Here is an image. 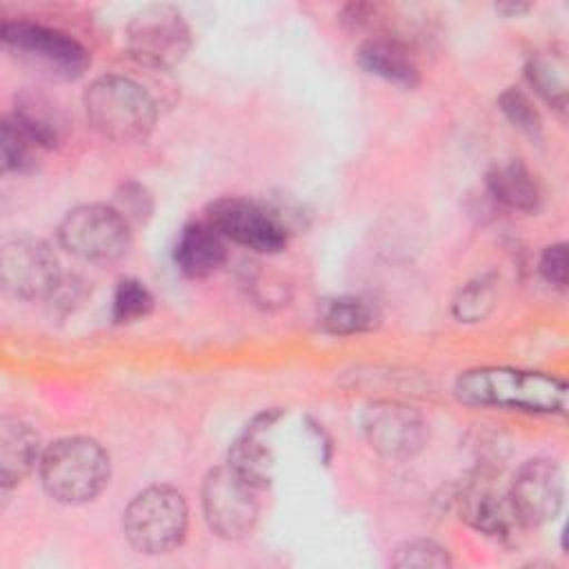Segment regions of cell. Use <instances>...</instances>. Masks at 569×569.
<instances>
[{"label": "cell", "mask_w": 569, "mask_h": 569, "mask_svg": "<svg viewBox=\"0 0 569 569\" xmlns=\"http://www.w3.org/2000/svg\"><path fill=\"white\" fill-rule=\"evenodd\" d=\"M458 400L473 407L516 409L527 413H562L567 385L542 371L511 367H478L456 378Z\"/></svg>", "instance_id": "6da1fadb"}, {"label": "cell", "mask_w": 569, "mask_h": 569, "mask_svg": "<svg viewBox=\"0 0 569 569\" xmlns=\"http://www.w3.org/2000/svg\"><path fill=\"white\" fill-rule=\"evenodd\" d=\"M89 124L107 140L131 144L151 136L158 109L149 91L118 73L96 78L82 96Z\"/></svg>", "instance_id": "7a4b0ae2"}, {"label": "cell", "mask_w": 569, "mask_h": 569, "mask_svg": "<svg viewBox=\"0 0 569 569\" xmlns=\"http://www.w3.org/2000/svg\"><path fill=\"white\" fill-rule=\"evenodd\" d=\"M38 471L49 498L62 505H84L107 487L111 462L98 440L67 436L44 447Z\"/></svg>", "instance_id": "3957f363"}, {"label": "cell", "mask_w": 569, "mask_h": 569, "mask_svg": "<svg viewBox=\"0 0 569 569\" xmlns=\"http://www.w3.org/2000/svg\"><path fill=\"white\" fill-rule=\"evenodd\" d=\"M189 525L184 496L169 485H151L136 493L122 511L127 542L147 556H162L182 545Z\"/></svg>", "instance_id": "277c9868"}, {"label": "cell", "mask_w": 569, "mask_h": 569, "mask_svg": "<svg viewBox=\"0 0 569 569\" xmlns=\"http://www.w3.org/2000/svg\"><path fill=\"white\" fill-rule=\"evenodd\" d=\"M0 36L4 49L16 60L53 80H76L91 64L84 44L56 27L31 20H7Z\"/></svg>", "instance_id": "5b68a950"}, {"label": "cell", "mask_w": 569, "mask_h": 569, "mask_svg": "<svg viewBox=\"0 0 569 569\" xmlns=\"http://www.w3.org/2000/svg\"><path fill=\"white\" fill-rule=\"evenodd\" d=\"M58 242L84 262H113L131 247V222L113 204H80L60 220Z\"/></svg>", "instance_id": "8992f818"}, {"label": "cell", "mask_w": 569, "mask_h": 569, "mask_svg": "<svg viewBox=\"0 0 569 569\" xmlns=\"http://www.w3.org/2000/svg\"><path fill=\"white\" fill-rule=\"evenodd\" d=\"M258 489L227 462L207 471L202 480V513L209 529L224 540L247 538L260 513Z\"/></svg>", "instance_id": "52a82bcc"}, {"label": "cell", "mask_w": 569, "mask_h": 569, "mask_svg": "<svg viewBox=\"0 0 569 569\" xmlns=\"http://www.w3.org/2000/svg\"><path fill=\"white\" fill-rule=\"evenodd\" d=\"M127 49L140 64L171 69L187 58L191 29L176 7L149 4L129 20Z\"/></svg>", "instance_id": "ba28073f"}, {"label": "cell", "mask_w": 569, "mask_h": 569, "mask_svg": "<svg viewBox=\"0 0 569 569\" xmlns=\"http://www.w3.org/2000/svg\"><path fill=\"white\" fill-rule=\"evenodd\" d=\"M2 287L22 300L53 298L62 287V271L53 249L29 233H16L0 249Z\"/></svg>", "instance_id": "9c48e42d"}, {"label": "cell", "mask_w": 569, "mask_h": 569, "mask_svg": "<svg viewBox=\"0 0 569 569\" xmlns=\"http://www.w3.org/2000/svg\"><path fill=\"white\" fill-rule=\"evenodd\" d=\"M204 220L213 224L224 240L258 253H278L291 238L264 200L218 198L207 207Z\"/></svg>", "instance_id": "30bf717a"}, {"label": "cell", "mask_w": 569, "mask_h": 569, "mask_svg": "<svg viewBox=\"0 0 569 569\" xmlns=\"http://www.w3.org/2000/svg\"><path fill=\"white\" fill-rule=\"evenodd\" d=\"M369 447L389 460L418 456L429 440V425L418 409L398 400L371 402L362 413Z\"/></svg>", "instance_id": "8fae6325"}, {"label": "cell", "mask_w": 569, "mask_h": 569, "mask_svg": "<svg viewBox=\"0 0 569 569\" xmlns=\"http://www.w3.org/2000/svg\"><path fill=\"white\" fill-rule=\"evenodd\" d=\"M507 498L520 525L540 527L551 522L565 502L560 467L549 458L525 460L513 473Z\"/></svg>", "instance_id": "7c38bea8"}, {"label": "cell", "mask_w": 569, "mask_h": 569, "mask_svg": "<svg viewBox=\"0 0 569 569\" xmlns=\"http://www.w3.org/2000/svg\"><path fill=\"white\" fill-rule=\"evenodd\" d=\"M458 518L465 520L471 529L480 531L482 536L507 540L513 529L520 525L507 496L496 493L489 487L471 485L456 493L453 498Z\"/></svg>", "instance_id": "4fadbf2b"}, {"label": "cell", "mask_w": 569, "mask_h": 569, "mask_svg": "<svg viewBox=\"0 0 569 569\" xmlns=\"http://www.w3.org/2000/svg\"><path fill=\"white\" fill-rule=\"evenodd\" d=\"M173 260L187 278H207L216 273L227 260V240L220 231L207 220H196L182 227L176 247Z\"/></svg>", "instance_id": "5bb4252c"}, {"label": "cell", "mask_w": 569, "mask_h": 569, "mask_svg": "<svg viewBox=\"0 0 569 569\" xmlns=\"http://www.w3.org/2000/svg\"><path fill=\"white\" fill-rule=\"evenodd\" d=\"M358 64L391 84L413 89L420 82V69L409 47L391 36H371L358 47Z\"/></svg>", "instance_id": "9a60e30c"}, {"label": "cell", "mask_w": 569, "mask_h": 569, "mask_svg": "<svg viewBox=\"0 0 569 569\" xmlns=\"http://www.w3.org/2000/svg\"><path fill=\"white\" fill-rule=\"evenodd\" d=\"M42 442L38 431L20 420L4 416L0 422V480L2 489L22 482L36 467H40Z\"/></svg>", "instance_id": "2e32d148"}, {"label": "cell", "mask_w": 569, "mask_h": 569, "mask_svg": "<svg viewBox=\"0 0 569 569\" xmlns=\"http://www.w3.org/2000/svg\"><path fill=\"white\" fill-rule=\"evenodd\" d=\"M40 149H53L64 140V111L47 96L33 89L16 93L9 116Z\"/></svg>", "instance_id": "e0dca14e"}, {"label": "cell", "mask_w": 569, "mask_h": 569, "mask_svg": "<svg viewBox=\"0 0 569 569\" xmlns=\"http://www.w3.org/2000/svg\"><path fill=\"white\" fill-rule=\"evenodd\" d=\"M487 189L500 204L516 211H536L540 207V187L533 173L520 160L493 164L487 171Z\"/></svg>", "instance_id": "ac0fdd59"}, {"label": "cell", "mask_w": 569, "mask_h": 569, "mask_svg": "<svg viewBox=\"0 0 569 569\" xmlns=\"http://www.w3.org/2000/svg\"><path fill=\"white\" fill-rule=\"evenodd\" d=\"M380 322L378 309L358 296L327 298L318 307V325L331 336H356L376 329Z\"/></svg>", "instance_id": "d6986e66"}, {"label": "cell", "mask_w": 569, "mask_h": 569, "mask_svg": "<svg viewBox=\"0 0 569 569\" xmlns=\"http://www.w3.org/2000/svg\"><path fill=\"white\" fill-rule=\"evenodd\" d=\"M227 465L238 471L249 485H253L258 491L269 487L273 480V453L262 442V433L251 431L244 427V431L233 440L229 447Z\"/></svg>", "instance_id": "ffe728a7"}, {"label": "cell", "mask_w": 569, "mask_h": 569, "mask_svg": "<svg viewBox=\"0 0 569 569\" xmlns=\"http://www.w3.org/2000/svg\"><path fill=\"white\" fill-rule=\"evenodd\" d=\"M525 76L533 91L549 102L553 109L565 111L567 107V73L565 64L547 53H536L525 64Z\"/></svg>", "instance_id": "44dd1931"}, {"label": "cell", "mask_w": 569, "mask_h": 569, "mask_svg": "<svg viewBox=\"0 0 569 569\" xmlns=\"http://www.w3.org/2000/svg\"><path fill=\"white\" fill-rule=\"evenodd\" d=\"M40 147L7 116L0 124L2 173H27L36 169Z\"/></svg>", "instance_id": "7402d4cb"}, {"label": "cell", "mask_w": 569, "mask_h": 569, "mask_svg": "<svg viewBox=\"0 0 569 569\" xmlns=\"http://www.w3.org/2000/svg\"><path fill=\"white\" fill-rule=\"evenodd\" d=\"M496 280L489 276L476 278L460 287L451 302V313L458 322H482L496 307Z\"/></svg>", "instance_id": "603a6c76"}, {"label": "cell", "mask_w": 569, "mask_h": 569, "mask_svg": "<svg viewBox=\"0 0 569 569\" xmlns=\"http://www.w3.org/2000/svg\"><path fill=\"white\" fill-rule=\"evenodd\" d=\"M153 309V296L144 282L124 278L118 282L111 302V318L116 325H131L147 318Z\"/></svg>", "instance_id": "cb8c5ba5"}, {"label": "cell", "mask_w": 569, "mask_h": 569, "mask_svg": "<svg viewBox=\"0 0 569 569\" xmlns=\"http://www.w3.org/2000/svg\"><path fill=\"white\" fill-rule=\"evenodd\" d=\"M498 107L505 113V118L525 136L538 140L542 136V118L536 109L533 100L518 87H507L498 96Z\"/></svg>", "instance_id": "d4e9b609"}, {"label": "cell", "mask_w": 569, "mask_h": 569, "mask_svg": "<svg viewBox=\"0 0 569 569\" xmlns=\"http://www.w3.org/2000/svg\"><path fill=\"white\" fill-rule=\"evenodd\" d=\"M391 565L393 567H420V569H427V567L447 569V567H451V556L436 540L413 538V540H405L402 545L396 547Z\"/></svg>", "instance_id": "484cf974"}, {"label": "cell", "mask_w": 569, "mask_h": 569, "mask_svg": "<svg viewBox=\"0 0 569 569\" xmlns=\"http://www.w3.org/2000/svg\"><path fill=\"white\" fill-rule=\"evenodd\" d=\"M131 224L133 222H144L151 211H153V198L151 193L138 184V182H124L118 193H116V204H113Z\"/></svg>", "instance_id": "4316f807"}, {"label": "cell", "mask_w": 569, "mask_h": 569, "mask_svg": "<svg viewBox=\"0 0 569 569\" xmlns=\"http://www.w3.org/2000/svg\"><path fill=\"white\" fill-rule=\"evenodd\" d=\"M264 202L269 204V209L276 213V218L282 222V227L289 231V236L300 233L309 227V209L296 200L289 193H276L264 198Z\"/></svg>", "instance_id": "83f0119b"}, {"label": "cell", "mask_w": 569, "mask_h": 569, "mask_svg": "<svg viewBox=\"0 0 569 569\" xmlns=\"http://www.w3.org/2000/svg\"><path fill=\"white\" fill-rule=\"evenodd\" d=\"M538 271L540 276L558 289L567 287V278H569V267H567V244L565 242H553L549 247H545L540 262H538Z\"/></svg>", "instance_id": "f1b7e54d"}, {"label": "cell", "mask_w": 569, "mask_h": 569, "mask_svg": "<svg viewBox=\"0 0 569 569\" xmlns=\"http://www.w3.org/2000/svg\"><path fill=\"white\" fill-rule=\"evenodd\" d=\"M496 9L505 16H520V13H527L531 7L525 2H502V4H496Z\"/></svg>", "instance_id": "f546056e"}]
</instances>
